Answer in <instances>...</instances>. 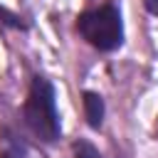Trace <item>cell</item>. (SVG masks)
I'll return each instance as SVG.
<instances>
[{
  "instance_id": "obj_1",
  "label": "cell",
  "mask_w": 158,
  "mask_h": 158,
  "mask_svg": "<svg viewBox=\"0 0 158 158\" xmlns=\"http://www.w3.org/2000/svg\"><path fill=\"white\" fill-rule=\"evenodd\" d=\"M27 128L44 143H54L62 133L59 114L54 104V86L47 77H35L27 91V101L22 109Z\"/></svg>"
},
{
  "instance_id": "obj_2",
  "label": "cell",
  "mask_w": 158,
  "mask_h": 158,
  "mask_svg": "<svg viewBox=\"0 0 158 158\" xmlns=\"http://www.w3.org/2000/svg\"><path fill=\"white\" fill-rule=\"evenodd\" d=\"M77 30L99 52L118 49L121 42H123V20H121L118 5L109 0L99 7H94V10L81 12L79 20H77Z\"/></svg>"
},
{
  "instance_id": "obj_3",
  "label": "cell",
  "mask_w": 158,
  "mask_h": 158,
  "mask_svg": "<svg viewBox=\"0 0 158 158\" xmlns=\"http://www.w3.org/2000/svg\"><path fill=\"white\" fill-rule=\"evenodd\" d=\"M0 158H32L30 146L10 128L0 131Z\"/></svg>"
},
{
  "instance_id": "obj_4",
  "label": "cell",
  "mask_w": 158,
  "mask_h": 158,
  "mask_svg": "<svg viewBox=\"0 0 158 158\" xmlns=\"http://www.w3.org/2000/svg\"><path fill=\"white\" fill-rule=\"evenodd\" d=\"M104 99L96 94V91H84V114H86V121L91 128H99L101 121H104Z\"/></svg>"
},
{
  "instance_id": "obj_5",
  "label": "cell",
  "mask_w": 158,
  "mask_h": 158,
  "mask_svg": "<svg viewBox=\"0 0 158 158\" xmlns=\"http://www.w3.org/2000/svg\"><path fill=\"white\" fill-rule=\"evenodd\" d=\"M74 158H101V153L89 143V141H77L74 143Z\"/></svg>"
},
{
  "instance_id": "obj_6",
  "label": "cell",
  "mask_w": 158,
  "mask_h": 158,
  "mask_svg": "<svg viewBox=\"0 0 158 158\" xmlns=\"http://www.w3.org/2000/svg\"><path fill=\"white\" fill-rule=\"evenodd\" d=\"M143 5L151 15H158V0H143Z\"/></svg>"
}]
</instances>
